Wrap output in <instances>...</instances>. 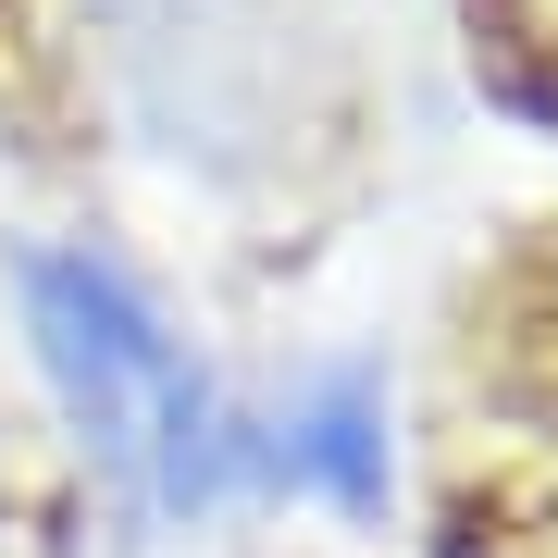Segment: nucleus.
Masks as SVG:
<instances>
[{"label":"nucleus","instance_id":"f257e3e1","mask_svg":"<svg viewBox=\"0 0 558 558\" xmlns=\"http://www.w3.org/2000/svg\"><path fill=\"white\" fill-rule=\"evenodd\" d=\"M13 299H25V348H38L62 422L87 435L100 472H124L149 509H211L248 484L236 472L248 422H223L199 360L174 348V323L100 248H13Z\"/></svg>","mask_w":558,"mask_h":558},{"label":"nucleus","instance_id":"f03ea898","mask_svg":"<svg viewBox=\"0 0 558 558\" xmlns=\"http://www.w3.org/2000/svg\"><path fill=\"white\" fill-rule=\"evenodd\" d=\"M236 472H248V484H286V497H323V509H348V521H373L385 484H398V447H385V373H373V360L311 373L274 422L236 435Z\"/></svg>","mask_w":558,"mask_h":558},{"label":"nucleus","instance_id":"7ed1b4c3","mask_svg":"<svg viewBox=\"0 0 558 558\" xmlns=\"http://www.w3.org/2000/svg\"><path fill=\"white\" fill-rule=\"evenodd\" d=\"M546 25H558V0H546Z\"/></svg>","mask_w":558,"mask_h":558}]
</instances>
